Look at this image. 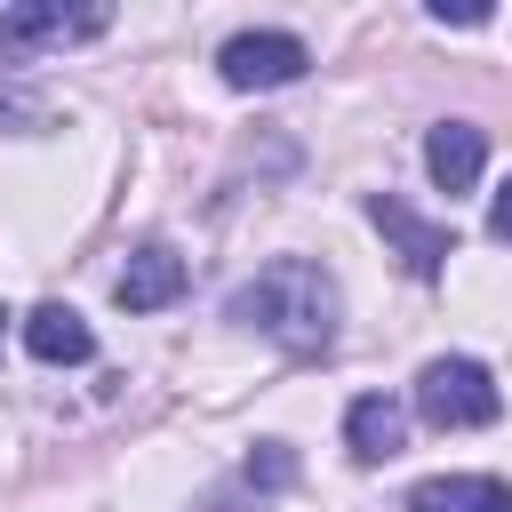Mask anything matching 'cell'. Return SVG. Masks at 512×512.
<instances>
[{
	"label": "cell",
	"mask_w": 512,
	"mask_h": 512,
	"mask_svg": "<svg viewBox=\"0 0 512 512\" xmlns=\"http://www.w3.org/2000/svg\"><path fill=\"white\" fill-rule=\"evenodd\" d=\"M224 312H232L240 328L272 336L280 352L312 360V352H328V344H336L344 288H336V272H328V264H312V256H272L256 280H240V288H232V304H224Z\"/></svg>",
	"instance_id": "obj_1"
},
{
	"label": "cell",
	"mask_w": 512,
	"mask_h": 512,
	"mask_svg": "<svg viewBox=\"0 0 512 512\" xmlns=\"http://www.w3.org/2000/svg\"><path fill=\"white\" fill-rule=\"evenodd\" d=\"M416 416H424L432 432H480V424L504 416V392H496V376H488L480 360L448 352V360H424V376H416Z\"/></svg>",
	"instance_id": "obj_2"
},
{
	"label": "cell",
	"mask_w": 512,
	"mask_h": 512,
	"mask_svg": "<svg viewBox=\"0 0 512 512\" xmlns=\"http://www.w3.org/2000/svg\"><path fill=\"white\" fill-rule=\"evenodd\" d=\"M104 24H112V8L24 0V8H8V16H0V64H24V56H40V48H64V40H88V32H104Z\"/></svg>",
	"instance_id": "obj_3"
},
{
	"label": "cell",
	"mask_w": 512,
	"mask_h": 512,
	"mask_svg": "<svg viewBox=\"0 0 512 512\" xmlns=\"http://www.w3.org/2000/svg\"><path fill=\"white\" fill-rule=\"evenodd\" d=\"M304 64H312V48L296 32H232L216 56L224 88H288V80H304Z\"/></svg>",
	"instance_id": "obj_4"
},
{
	"label": "cell",
	"mask_w": 512,
	"mask_h": 512,
	"mask_svg": "<svg viewBox=\"0 0 512 512\" xmlns=\"http://www.w3.org/2000/svg\"><path fill=\"white\" fill-rule=\"evenodd\" d=\"M368 224L400 248V264H408L416 280H440V264L456 256V232H448V224H432V216H416L400 192H376V200H368Z\"/></svg>",
	"instance_id": "obj_5"
},
{
	"label": "cell",
	"mask_w": 512,
	"mask_h": 512,
	"mask_svg": "<svg viewBox=\"0 0 512 512\" xmlns=\"http://www.w3.org/2000/svg\"><path fill=\"white\" fill-rule=\"evenodd\" d=\"M112 296H120V312H160V304H176L184 296V256L176 248H136L128 264H120V280H112Z\"/></svg>",
	"instance_id": "obj_6"
},
{
	"label": "cell",
	"mask_w": 512,
	"mask_h": 512,
	"mask_svg": "<svg viewBox=\"0 0 512 512\" xmlns=\"http://www.w3.org/2000/svg\"><path fill=\"white\" fill-rule=\"evenodd\" d=\"M424 168H432L440 192H472L480 168H488V136H480L472 120H440V128L424 136Z\"/></svg>",
	"instance_id": "obj_7"
},
{
	"label": "cell",
	"mask_w": 512,
	"mask_h": 512,
	"mask_svg": "<svg viewBox=\"0 0 512 512\" xmlns=\"http://www.w3.org/2000/svg\"><path fill=\"white\" fill-rule=\"evenodd\" d=\"M408 512H512V488L496 472H432L408 488Z\"/></svg>",
	"instance_id": "obj_8"
},
{
	"label": "cell",
	"mask_w": 512,
	"mask_h": 512,
	"mask_svg": "<svg viewBox=\"0 0 512 512\" xmlns=\"http://www.w3.org/2000/svg\"><path fill=\"white\" fill-rule=\"evenodd\" d=\"M24 352L48 360V368H72V360L96 352V336H88V320H80L72 304H32V312H24Z\"/></svg>",
	"instance_id": "obj_9"
},
{
	"label": "cell",
	"mask_w": 512,
	"mask_h": 512,
	"mask_svg": "<svg viewBox=\"0 0 512 512\" xmlns=\"http://www.w3.org/2000/svg\"><path fill=\"white\" fill-rule=\"evenodd\" d=\"M400 440H408V416H400V400H384V392H360V400L344 408V448H352L360 464H384V456H400Z\"/></svg>",
	"instance_id": "obj_10"
},
{
	"label": "cell",
	"mask_w": 512,
	"mask_h": 512,
	"mask_svg": "<svg viewBox=\"0 0 512 512\" xmlns=\"http://www.w3.org/2000/svg\"><path fill=\"white\" fill-rule=\"evenodd\" d=\"M240 472H248V488H288V480H296V456H288L280 440H264V448L240 464Z\"/></svg>",
	"instance_id": "obj_11"
},
{
	"label": "cell",
	"mask_w": 512,
	"mask_h": 512,
	"mask_svg": "<svg viewBox=\"0 0 512 512\" xmlns=\"http://www.w3.org/2000/svg\"><path fill=\"white\" fill-rule=\"evenodd\" d=\"M432 16H440V24H488V8H480V0H464V8H448V0H432Z\"/></svg>",
	"instance_id": "obj_12"
},
{
	"label": "cell",
	"mask_w": 512,
	"mask_h": 512,
	"mask_svg": "<svg viewBox=\"0 0 512 512\" xmlns=\"http://www.w3.org/2000/svg\"><path fill=\"white\" fill-rule=\"evenodd\" d=\"M488 232L512 240V176H504V192H496V208H488Z\"/></svg>",
	"instance_id": "obj_13"
}]
</instances>
